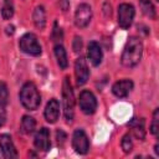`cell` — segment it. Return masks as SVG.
Here are the masks:
<instances>
[{
    "mask_svg": "<svg viewBox=\"0 0 159 159\" xmlns=\"http://www.w3.org/2000/svg\"><path fill=\"white\" fill-rule=\"evenodd\" d=\"M45 119L48 123H55L58 119L60 116V103L56 98H52L47 102L46 107H45V112H43Z\"/></svg>",
    "mask_w": 159,
    "mask_h": 159,
    "instance_id": "12",
    "label": "cell"
},
{
    "mask_svg": "<svg viewBox=\"0 0 159 159\" xmlns=\"http://www.w3.org/2000/svg\"><path fill=\"white\" fill-rule=\"evenodd\" d=\"M72 147L76 150V153L78 154H87L88 149H89V140L87 134L84 133V130L82 129H77L75 130L73 135H72Z\"/></svg>",
    "mask_w": 159,
    "mask_h": 159,
    "instance_id": "7",
    "label": "cell"
},
{
    "mask_svg": "<svg viewBox=\"0 0 159 159\" xmlns=\"http://www.w3.org/2000/svg\"><path fill=\"white\" fill-rule=\"evenodd\" d=\"M62 104H63V113L66 120L72 122L75 116V96L68 76L63 78V83H62Z\"/></svg>",
    "mask_w": 159,
    "mask_h": 159,
    "instance_id": "3",
    "label": "cell"
},
{
    "mask_svg": "<svg viewBox=\"0 0 159 159\" xmlns=\"http://www.w3.org/2000/svg\"><path fill=\"white\" fill-rule=\"evenodd\" d=\"M78 104H80L81 111L84 114H93L97 109V99H96L94 94L89 91H82L81 92Z\"/></svg>",
    "mask_w": 159,
    "mask_h": 159,
    "instance_id": "6",
    "label": "cell"
},
{
    "mask_svg": "<svg viewBox=\"0 0 159 159\" xmlns=\"http://www.w3.org/2000/svg\"><path fill=\"white\" fill-rule=\"evenodd\" d=\"M139 5H140V9L145 16H148L149 19H153V20L155 19V16H157L155 7L150 0H139Z\"/></svg>",
    "mask_w": 159,
    "mask_h": 159,
    "instance_id": "19",
    "label": "cell"
},
{
    "mask_svg": "<svg viewBox=\"0 0 159 159\" xmlns=\"http://www.w3.org/2000/svg\"><path fill=\"white\" fill-rule=\"evenodd\" d=\"M0 149H1L2 157L6 158V159H11V158L17 157L16 148H15V145L12 143V139L9 134L0 135Z\"/></svg>",
    "mask_w": 159,
    "mask_h": 159,
    "instance_id": "10",
    "label": "cell"
},
{
    "mask_svg": "<svg viewBox=\"0 0 159 159\" xmlns=\"http://www.w3.org/2000/svg\"><path fill=\"white\" fill-rule=\"evenodd\" d=\"M9 102V91L5 82H0V106L5 107Z\"/></svg>",
    "mask_w": 159,
    "mask_h": 159,
    "instance_id": "21",
    "label": "cell"
},
{
    "mask_svg": "<svg viewBox=\"0 0 159 159\" xmlns=\"http://www.w3.org/2000/svg\"><path fill=\"white\" fill-rule=\"evenodd\" d=\"M120 145H122V149L124 153H130L132 152V148H133V142H132V138H130V134H125L123 135L122 138V142H120Z\"/></svg>",
    "mask_w": 159,
    "mask_h": 159,
    "instance_id": "23",
    "label": "cell"
},
{
    "mask_svg": "<svg viewBox=\"0 0 159 159\" xmlns=\"http://www.w3.org/2000/svg\"><path fill=\"white\" fill-rule=\"evenodd\" d=\"M51 36H52V40H53V41H61V40H62V36H63V35H62V30L57 26L56 22H55V25H53V30H52V35H51Z\"/></svg>",
    "mask_w": 159,
    "mask_h": 159,
    "instance_id": "24",
    "label": "cell"
},
{
    "mask_svg": "<svg viewBox=\"0 0 159 159\" xmlns=\"http://www.w3.org/2000/svg\"><path fill=\"white\" fill-rule=\"evenodd\" d=\"M143 55V43L139 37L130 36L124 46L120 62L125 67H134L139 63Z\"/></svg>",
    "mask_w": 159,
    "mask_h": 159,
    "instance_id": "1",
    "label": "cell"
},
{
    "mask_svg": "<svg viewBox=\"0 0 159 159\" xmlns=\"http://www.w3.org/2000/svg\"><path fill=\"white\" fill-rule=\"evenodd\" d=\"M87 56H88L89 62H91L93 66H98V65L102 62L103 53H102V48H101V46H99L98 42L91 41V42L88 43V47H87Z\"/></svg>",
    "mask_w": 159,
    "mask_h": 159,
    "instance_id": "13",
    "label": "cell"
},
{
    "mask_svg": "<svg viewBox=\"0 0 159 159\" xmlns=\"http://www.w3.org/2000/svg\"><path fill=\"white\" fill-rule=\"evenodd\" d=\"M75 76L78 86H83L89 77V70L83 57H78L75 62Z\"/></svg>",
    "mask_w": 159,
    "mask_h": 159,
    "instance_id": "9",
    "label": "cell"
},
{
    "mask_svg": "<svg viewBox=\"0 0 159 159\" xmlns=\"http://www.w3.org/2000/svg\"><path fill=\"white\" fill-rule=\"evenodd\" d=\"M72 48L75 52H80L82 48V39L80 36H75L73 42H72Z\"/></svg>",
    "mask_w": 159,
    "mask_h": 159,
    "instance_id": "25",
    "label": "cell"
},
{
    "mask_svg": "<svg viewBox=\"0 0 159 159\" xmlns=\"http://www.w3.org/2000/svg\"><path fill=\"white\" fill-rule=\"evenodd\" d=\"M56 135H57V140H58V143L61 142V143H63L65 142V138H66V134L60 129V130H57V133H56Z\"/></svg>",
    "mask_w": 159,
    "mask_h": 159,
    "instance_id": "27",
    "label": "cell"
},
{
    "mask_svg": "<svg viewBox=\"0 0 159 159\" xmlns=\"http://www.w3.org/2000/svg\"><path fill=\"white\" fill-rule=\"evenodd\" d=\"M55 56H56V60H57V63H58L60 68H62V70L67 68V65H68L67 53H66V50L62 45L57 43L55 46Z\"/></svg>",
    "mask_w": 159,
    "mask_h": 159,
    "instance_id": "17",
    "label": "cell"
},
{
    "mask_svg": "<svg viewBox=\"0 0 159 159\" xmlns=\"http://www.w3.org/2000/svg\"><path fill=\"white\" fill-rule=\"evenodd\" d=\"M157 1H159V0H157Z\"/></svg>",
    "mask_w": 159,
    "mask_h": 159,
    "instance_id": "29",
    "label": "cell"
},
{
    "mask_svg": "<svg viewBox=\"0 0 159 159\" xmlns=\"http://www.w3.org/2000/svg\"><path fill=\"white\" fill-rule=\"evenodd\" d=\"M135 15L133 5L123 2L118 6V25L122 29H129Z\"/></svg>",
    "mask_w": 159,
    "mask_h": 159,
    "instance_id": "5",
    "label": "cell"
},
{
    "mask_svg": "<svg viewBox=\"0 0 159 159\" xmlns=\"http://www.w3.org/2000/svg\"><path fill=\"white\" fill-rule=\"evenodd\" d=\"M6 122V111H5V107L0 106V127H2Z\"/></svg>",
    "mask_w": 159,
    "mask_h": 159,
    "instance_id": "26",
    "label": "cell"
},
{
    "mask_svg": "<svg viewBox=\"0 0 159 159\" xmlns=\"http://www.w3.org/2000/svg\"><path fill=\"white\" fill-rule=\"evenodd\" d=\"M34 144L39 150H43L47 152L51 147L50 143V132L47 128H41L36 134H35V139H34Z\"/></svg>",
    "mask_w": 159,
    "mask_h": 159,
    "instance_id": "11",
    "label": "cell"
},
{
    "mask_svg": "<svg viewBox=\"0 0 159 159\" xmlns=\"http://www.w3.org/2000/svg\"><path fill=\"white\" fill-rule=\"evenodd\" d=\"M32 20H34V24L37 29L42 30L45 29L46 26V12H45V9L43 6H36L35 10H34V14H32Z\"/></svg>",
    "mask_w": 159,
    "mask_h": 159,
    "instance_id": "16",
    "label": "cell"
},
{
    "mask_svg": "<svg viewBox=\"0 0 159 159\" xmlns=\"http://www.w3.org/2000/svg\"><path fill=\"white\" fill-rule=\"evenodd\" d=\"M36 127V120L30 117V116H24L22 119H21V124H20V130L24 133V134H30L34 132Z\"/></svg>",
    "mask_w": 159,
    "mask_h": 159,
    "instance_id": "18",
    "label": "cell"
},
{
    "mask_svg": "<svg viewBox=\"0 0 159 159\" xmlns=\"http://www.w3.org/2000/svg\"><path fill=\"white\" fill-rule=\"evenodd\" d=\"M6 34H7V35H12V34H14V26H12V25L6 26Z\"/></svg>",
    "mask_w": 159,
    "mask_h": 159,
    "instance_id": "28",
    "label": "cell"
},
{
    "mask_svg": "<svg viewBox=\"0 0 159 159\" xmlns=\"http://www.w3.org/2000/svg\"><path fill=\"white\" fill-rule=\"evenodd\" d=\"M150 133L153 135H158V133H159V109L158 108L153 113V120L150 124Z\"/></svg>",
    "mask_w": 159,
    "mask_h": 159,
    "instance_id": "22",
    "label": "cell"
},
{
    "mask_svg": "<svg viewBox=\"0 0 159 159\" xmlns=\"http://www.w3.org/2000/svg\"><path fill=\"white\" fill-rule=\"evenodd\" d=\"M14 15V4L11 0H4L1 5V16L5 20L11 19Z\"/></svg>",
    "mask_w": 159,
    "mask_h": 159,
    "instance_id": "20",
    "label": "cell"
},
{
    "mask_svg": "<svg viewBox=\"0 0 159 159\" xmlns=\"http://www.w3.org/2000/svg\"><path fill=\"white\" fill-rule=\"evenodd\" d=\"M145 122L143 118H133L130 122H128V127L132 130V134L138 139L143 140L145 138Z\"/></svg>",
    "mask_w": 159,
    "mask_h": 159,
    "instance_id": "15",
    "label": "cell"
},
{
    "mask_svg": "<svg viewBox=\"0 0 159 159\" xmlns=\"http://www.w3.org/2000/svg\"><path fill=\"white\" fill-rule=\"evenodd\" d=\"M92 19V9L88 4H80L75 12V24L77 27H86Z\"/></svg>",
    "mask_w": 159,
    "mask_h": 159,
    "instance_id": "8",
    "label": "cell"
},
{
    "mask_svg": "<svg viewBox=\"0 0 159 159\" xmlns=\"http://www.w3.org/2000/svg\"><path fill=\"white\" fill-rule=\"evenodd\" d=\"M20 101L21 104L29 109V111H35L39 108L41 103V96L37 91V87L32 82H26L21 91H20Z\"/></svg>",
    "mask_w": 159,
    "mask_h": 159,
    "instance_id": "2",
    "label": "cell"
},
{
    "mask_svg": "<svg viewBox=\"0 0 159 159\" xmlns=\"http://www.w3.org/2000/svg\"><path fill=\"white\" fill-rule=\"evenodd\" d=\"M133 89V82L130 80H120L112 86V92L116 97L124 98Z\"/></svg>",
    "mask_w": 159,
    "mask_h": 159,
    "instance_id": "14",
    "label": "cell"
},
{
    "mask_svg": "<svg viewBox=\"0 0 159 159\" xmlns=\"http://www.w3.org/2000/svg\"><path fill=\"white\" fill-rule=\"evenodd\" d=\"M19 47L22 52H25L27 55H31V56H39V55H41V51H42L37 37L31 32L25 34L20 39Z\"/></svg>",
    "mask_w": 159,
    "mask_h": 159,
    "instance_id": "4",
    "label": "cell"
}]
</instances>
